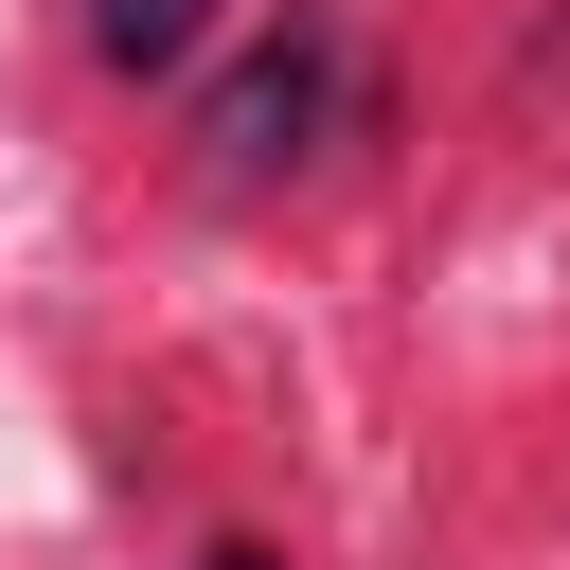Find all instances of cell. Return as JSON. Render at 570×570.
I'll return each instance as SVG.
<instances>
[{"instance_id": "7a4b0ae2", "label": "cell", "mask_w": 570, "mask_h": 570, "mask_svg": "<svg viewBox=\"0 0 570 570\" xmlns=\"http://www.w3.org/2000/svg\"><path fill=\"white\" fill-rule=\"evenodd\" d=\"M196 36H214V0H89V53L107 71H178Z\"/></svg>"}, {"instance_id": "6da1fadb", "label": "cell", "mask_w": 570, "mask_h": 570, "mask_svg": "<svg viewBox=\"0 0 570 570\" xmlns=\"http://www.w3.org/2000/svg\"><path fill=\"white\" fill-rule=\"evenodd\" d=\"M321 125H338V36H321V18H303V36H267V53H249V71L214 89V107H196L214 178H285V160H303Z\"/></svg>"}, {"instance_id": "3957f363", "label": "cell", "mask_w": 570, "mask_h": 570, "mask_svg": "<svg viewBox=\"0 0 570 570\" xmlns=\"http://www.w3.org/2000/svg\"><path fill=\"white\" fill-rule=\"evenodd\" d=\"M196 570H285V552H196Z\"/></svg>"}]
</instances>
